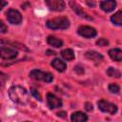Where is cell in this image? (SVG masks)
I'll return each mask as SVG.
<instances>
[{
	"mask_svg": "<svg viewBox=\"0 0 122 122\" xmlns=\"http://www.w3.org/2000/svg\"><path fill=\"white\" fill-rule=\"evenodd\" d=\"M9 95L10 99L21 105H26L30 101V95L29 92L26 91V89L20 87V86H13L9 91Z\"/></svg>",
	"mask_w": 122,
	"mask_h": 122,
	"instance_id": "1",
	"label": "cell"
},
{
	"mask_svg": "<svg viewBox=\"0 0 122 122\" xmlns=\"http://www.w3.org/2000/svg\"><path fill=\"white\" fill-rule=\"evenodd\" d=\"M47 27L51 30H65L70 27V21L67 17H56L47 21Z\"/></svg>",
	"mask_w": 122,
	"mask_h": 122,
	"instance_id": "2",
	"label": "cell"
},
{
	"mask_svg": "<svg viewBox=\"0 0 122 122\" xmlns=\"http://www.w3.org/2000/svg\"><path fill=\"white\" fill-rule=\"evenodd\" d=\"M30 77L34 79V80H38V81H43L46 83H50L52 81L53 76L51 73L48 72V71H43L40 70H33L30 72Z\"/></svg>",
	"mask_w": 122,
	"mask_h": 122,
	"instance_id": "3",
	"label": "cell"
},
{
	"mask_svg": "<svg viewBox=\"0 0 122 122\" xmlns=\"http://www.w3.org/2000/svg\"><path fill=\"white\" fill-rule=\"evenodd\" d=\"M98 108L102 112H107V113H111V114H114L117 112L116 105H114V104H112L111 102H108L106 100H100V101H98Z\"/></svg>",
	"mask_w": 122,
	"mask_h": 122,
	"instance_id": "4",
	"label": "cell"
},
{
	"mask_svg": "<svg viewBox=\"0 0 122 122\" xmlns=\"http://www.w3.org/2000/svg\"><path fill=\"white\" fill-rule=\"evenodd\" d=\"M6 15H7L8 21H9L10 23H11V24L19 25V24L21 23V21H22V15H21V13H20L18 10H12V9L9 10L7 11Z\"/></svg>",
	"mask_w": 122,
	"mask_h": 122,
	"instance_id": "5",
	"label": "cell"
},
{
	"mask_svg": "<svg viewBox=\"0 0 122 122\" xmlns=\"http://www.w3.org/2000/svg\"><path fill=\"white\" fill-rule=\"evenodd\" d=\"M17 56V51L10 47H0V57L2 59L10 60Z\"/></svg>",
	"mask_w": 122,
	"mask_h": 122,
	"instance_id": "6",
	"label": "cell"
},
{
	"mask_svg": "<svg viewBox=\"0 0 122 122\" xmlns=\"http://www.w3.org/2000/svg\"><path fill=\"white\" fill-rule=\"evenodd\" d=\"M78 33L86 38H92L94 36H96L97 32L95 30V29L90 27V26H80L77 30Z\"/></svg>",
	"mask_w": 122,
	"mask_h": 122,
	"instance_id": "7",
	"label": "cell"
},
{
	"mask_svg": "<svg viewBox=\"0 0 122 122\" xmlns=\"http://www.w3.org/2000/svg\"><path fill=\"white\" fill-rule=\"evenodd\" d=\"M48 8L54 11H62L65 9V3L63 0H45Z\"/></svg>",
	"mask_w": 122,
	"mask_h": 122,
	"instance_id": "8",
	"label": "cell"
},
{
	"mask_svg": "<svg viewBox=\"0 0 122 122\" xmlns=\"http://www.w3.org/2000/svg\"><path fill=\"white\" fill-rule=\"evenodd\" d=\"M47 102L51 109H56L62 106V101L60 98L56 97L52 93H48L47 95Z\"/></svg>",
	"mask_w": 122,
	"mask_h": 122,
	"instance_id": "9",
	"label": "cell"
},
{
	"mask_svg": "<svg viewBox=\"0 0 122 122\" xmlns=\"http://www.w3.org/2000/svg\"><path fill=\"white\" fill-rule=\"evenodd\" d=\"M100 7L105 12H111L115 9L116 2L115 0H104L100 3Z\"/></svg>",
	"mask_w": 122,
	"mask_h": 122,
	"instance_id": "10",
	"label": "cell"
},
{
	"mask_svg": "<svg viewBox=\"0 0 122 122\" xmlns=\"http://www.w3.org/2000/svg\"><path fill=\"white\" fill-rule=\"evenodd\" d=\"M70 6H71V8L72 9V10H73L77 15H79V16H81V17H83V18L89 19V20H92V18L90 17V16H89L76 3H74L73 1H71V2H70Z\"/></svg>",
	"mask_w": 122,
	"mask_h": 122,
	"instance_id": "11",
	"label": "cell"
},
{
	"mask_svg": "<svg viewBox=\"0 0 122 122\" xmlns=\"http://www.w3.org/2000/svg\"><path fill=\"white\" fill-rule=\"evenodd\" d=\"M85 56L88 59H90L92 61H94L95 63H98V62H100L103 59V55L100 54L97 51H87L85 53Z\"/></svg>",
	"mask_w": 122,
	"mask_h": 122,
	"instance_id": "12",
	"label": "cell"
},
{
	"mask_svg": "<svg viewBox=\"0 0 122 122\" xmlns=\"http://www.w3.org/2000/svg\"><path fill=\"white\" fill-rule=\"evenodd\" d=\"M51 66H52L56 71H60V72L64 71L67 69L66 64H65L61 59H59V58L53 59L52 62H51Z\"/></svg>",
	"mask_w": 122,
	"mask_h": 122,
	"instance_id": "13",
	"label": "cell"
},
{
	"mask_svg": "<svg viewBox=\"0 0 122 122\" xmlns=\"http://www.w3.org/2000/svg\"><path fill=\"white\" fill-rule=\"evenodd\" d=\"M111 58L116 62H120L122 60V51L120 49H112L109 51Z\"/></svg>",
	"mask_w": 122,
	"mask_h": 122,
	"instance_id": "14",
	"label": "cell"
},
{
	"mask_svg": "<svg viewBox=\"0 0 122 122\" xmlns=\"http://www.w3.org/2000/svg\"><path fill=\"white\" fill-rule=\"evenodd\" d=\"M71 120L72 122H84V121L88 120V117L85 113H83L81 112H75L71 114Z\"/></svg>",
	"mask_w": 122,
	"mask_h": 122,
	"instance_id": "15",
	"label": "cell"
},
{
	"mask_svg": "<svg viewBox=\"0 0 122 122\" xmlns=\"http://www.w3.org/2000/svg\"><path fill=\"white\" fill-rule=\"evenodd\" d=\"M47 42H48L51 46L55 47V48H60V47L63 45V41H62L61 39H58V38H56V37H54V36H51V35L47 38Z\"/></svg>",
	"mask_w": 122,
	"mask_h": 122,
	"instance_id": "16",
	"label": "cell"
},
{
	"mask_svg": "<svg viewBox=\"0 0 122 122\" xmlns=\"http://www.w3.org/2000/svg\"><path fill=\"white\" fill-rule=\"evenodd\" d=\"M61 56L67 60V61H71V60H73L74 59V52L71 49H66L64 51H61Z\"/></svg>",
	"mask_w": 122,
	"mask_h": 122,
	"instance_id": "17",
	"label": "cell"
},
{
	"mask_svg": "<svg viewBox=\"0 0 122 122\" xmlns=\"http://www.w3.org/2000/svg\"><path fill=\"white\" fill-rule=\"evenodd\" d=\"M111 20L114 25L121 26L122 25V10H118L116 13H114L111 17Z\"/></svg>",
	"mask_w": 122,
	"mask_h": 122,
	"instance_id": "18",
	"label": "cell"
},
{
	"mask_svg": "<svg viewBox=\"0 0 122 122\" xmlns=\"http://www.w3.org/2000/svg\"><path fill=\"white\" fill-rule=\"evenodd\" d=\"M107 74L110 76V77H116V78H119L121 76V73L118 70L114 69V68H109L107 70Z\"/></svg>",
	"mask_w": 122,
	"mask_h": 122,
	"instance_id": "19",
	"label": "cell"
},
{
	"mask_svg": "<svg viewBox=\"0 0 122 122\" xmlns=\"http://www.w3.org/2000/svg\"><path fill=\"white\" fill-rule=\"evenodd\" d=\"M8 78H9V76H8L6 73L0 71V90H2V89L5 87Z\"/></svg>",
	"mask_w": 122,
	"mask_h": 122,
	"instance_id": "20",
	"label": "cell"
},
{
	"mask_svg": "<svg viewBox=\"0 0 122 122\" xmlns=\"http://www.w3.org/2000/svg\"><path fill=\"white\" fill-rule=\"evenodd\" d=\"M109 91L112 92V93H118L120 92V87L117 85V84H110L109 86Z\"/></svg>",
	"mask_w": 122,
	"mask_h": 122,
	"instance_id": "21",
	"label": "cell"
},
{
	"mask_svg": "<svg viewBox=\"0 0 122 122\" xmlns=\"http://www.w3.org/2000/svg\"><path fill=\"white\" fill-rule=\"evenodd\" d=\"M96 45L100 46V47H105V46H108L109 45V41L105 38H100L99 40L96 41Z\"/></svg>",
	"mask_w": 122,
	"mask_h": 122,
	"instance_id": "22",
	"label": "cell"
},
{
	"mask_svg": "<svg viewBox=\"0 0 122 122\" xmlns=\"http://www.w3.org/2000/svg\"><path fill=\"white\" fill-rule=\"evenodd\" d=\"M30 92H31V94L36 98V99H38L39 101H41L42 100V98H41V95H40V93L36 91V90H34V89H30Z\"/></svg>",
	"mask_w": 122,
	"mask_h": 122,
	"instance_id": "23",
	"label": "cell"
},
{
	"mask_svg": "<svg viewBox=\"0 0 122 122\" xmlns=\"http://www.w3.org/2000/svg\"><path fill=\"white\" fill-rule=\"evenodd\" d=\"M7 31H8V28H7V26L0 20V32L5 33V32H7Z\"/></svg>",
	"mask_w": 122,
	"mask_h": 122,
	"instance_id": "24",
	"label": "cell"
},
{
	"mask_svg": "<svg viewBox=\"0 0 122 122\" xmlns=\"http://www.w3.org/2000/svg\"><path fill=\"white\" fill-rule=\"evenodd\" d=\"M74 71H75L77 73H83V72H84V68H82V67H80V66H76V67L74 68Z\"/></svg>",
	"mask_w": 122,
	"mask_h": 122,
	"instance_id": "25",
	"label": "cell"
},
{
	"mask_svg": "<svg viewBox=\"0 0 122 122\" xmlns=\"http://www.w3.org/2000/svg\"><path fill=\"white\" fill-rule=\"evenodd\" d=\"M85 109H86L88 112H91V111H92V105L91 103L87 102V103H85Z\"/></svg>",
	"mask_w": 122,
	"mask_h": 122,
	"instance_id": "26",
	"label": "cell"
},
{
	"mask_svg": "<svg viewBox=\"0 0 122 122\" xmlns=\"http://www.w3.org/2000/svg\"><path fill=\"white\" fill-rule=\"evenodd\" d=\"M7 4H8V2H7L6 0H0V10H1Z\"/></svg>",
	"mask_w": 122,
	"mask_h": 122,
	"instance_id": "27",
	"label": "cell"
},
{
	"mask_svg": "<svg viewBox=\"0 0 122 122\" xmlns=\"http://www.w3.org/2000/svg\"><path fill=\"white\" fill-rule=\"evenodd\" d=\"M86 2H87V4H88L90 7H94V6H95V3H94L93 0H86Z\"/></svg>",
	"mask_w": 122,
	"mask_h": 122,
	"instance_id": "28",
	"label": "cell"
},
{
	"mask_svg": "<svg viewBox=\"0 0 122 122\" xmlns=\"http://www.w3.org/2000/svg\"><path fill=\"white\" fill-rule=\"evenodd\" d=\"M57 116L64 118V117H66V112H57Z\"/></svg>",
	"mask_w": 122,
	"mask_h": 122,
	"instance_id": "29",
	"label": "cell"
},
{
	"mask_svg": "<svg viewBox=\"0 0 122 122\" xmlns=\"http://www.w3.org/2000/svg\"><path fill=\"white\" fill-rule=\"evenodd\" d=\"M46 52H47V54H55V52H54V51H50V50H49V51H47Z\"/></svg>",
	"mask_w": 122,
	"mask_h": 122,
	"instance_id": "30",
	"label": "cell"
}]
</instances>
